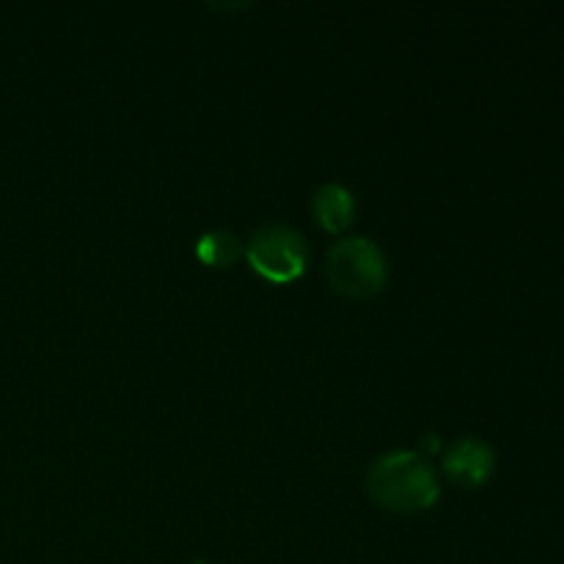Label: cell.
I'll return each instance as SVG.
<instances>
[{
  "mask_svg": "<svg viewBox=\"0 0 564 564\" xmlns=\"http://www.w3.org/2000/svg\"><path fill=\"white\" fill-rule=\"evenodd\" d=\"M444 474L463 488H482L496 471V452L477 435L457 438L444 452Z\"/></svg>",
  "mask_w": 564,
  "mask_h": 564,
  "instance_id": "cell-4",
  "label": "cell"
},
{
  "mask_svg": "<svg viewBox=\"0 0 564 564\" xmlns=\"http://www.w3.org/2000/svg\"><path fill=\"white\" fill-rule=\"evenodd\" d=\"M191 564H209V562H191Z\"/></svg>",
  "mask_w": 564,
  "mask_h": 564,
  "instance_id": "cell-7",
  "label": "cell"
},
{
  "mask_svg": "<svg viewBox=\"0 0 564 564\" xmlns=\"http://www.w3.org/2000/svg\"><path fill=\"white\" fill-rule=\"evenodd\" d=\"M246 259L253 273L270 284L297 281L308 268V246L297 229L286 224H268L246 242Z\"/></svg>",
  "mask_w": 564,
  "mask_h": 564,
  "instance_id": "cell-3",
  "label": "cell"
},
{
  "mask_svg": "<svg viewBox=\"0 0 564 564\" xmlns=\"http://www.w3.org/2000/svg\"><path fill=\"white\" fill-rule=\"evenodd\" d=\"M246 253L242 248V240L231 231L218 229V231H207V235L198 237L196 242V257L202 259L207 268H231L237 264V259Z\"/></svg>",
  "mask_w": 564,
  "mask_h": 564,
  "instance_id": "cell-6",
  "label": "cell"
},
{
  "mask_svg": "<svg viewBox=\"0 0 564 564\" xmlns=\"http://www.w3.org/2000/svg\"><path fill=\"white\" fill-rule=\"evenodd\" d=\"M325 279L339 295L367 301L383 292L389 281V262L383 248L367 237H347L330 246L325 259Z\"/></svg>",
  "mask_w": 564,
  "mask_h": 564,
  "instance_id": "cell-2",
  "label": "cell"
},
{
  "mask_svg": "<svg viewBox=\"0 0 564 564\" xmlns=\"http://www.w3.org/2000/svg\"><path fill=\"white\" fill-rule=\"evenodd\" d=\"M367 488L375 505L397 516L430 510L441 496L435 468L419 452H391L378 457L369 468Z\"/></svg>",
  "mask_w": 564,
  "mask_h": 564,
  "instance_id": "cell-1",
  "label": "cell"
},
{
  "mask_svg": "<svg viewBox=\"0 0 564 564\" xmlns=\"http://www.w3.org/2000/svg\"><path fill=\"white\" fill-rule=\"evenodd\" d=\"M312 213L325 231L341 235L356 220V198H352V193L345 185L328 182V185L317 187V193H314Z\"/></svg>",
  "mask_w": 564,
  "mask_h": 564,
  "instance_id": "cell-5",
  "label": "cell"
}]
</instances>
